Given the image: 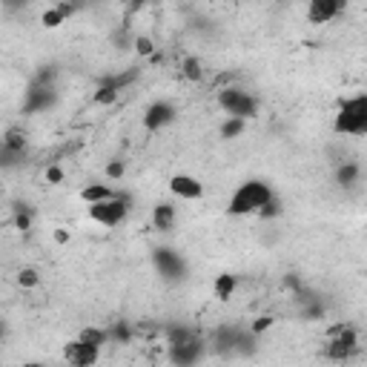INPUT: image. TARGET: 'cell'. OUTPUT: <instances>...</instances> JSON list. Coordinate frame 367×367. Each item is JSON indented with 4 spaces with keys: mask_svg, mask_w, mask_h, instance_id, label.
Returning <instances> with one entry per match:
<instances>
[{
    "mask_svg": "<svg viewBox=\"0 0 367 367\" xmlns=\"http://www.w3.org/2000/svg\"><path fill=\"white\" fill-rule=\"evenodd\" d=\"M167 344H170V361L175 367H192L195 361H201L207 350V341L190 327H170Z\"/></svg>",
    "mask_w": 367,
    "mask_h": 367,
    "instance_id": "1",
    "label": "cell"
},
{
    "mask_svg": "<svg viewBox=\"0 0 367 367\" xmlns=\"http://www.w3.org/2000/svg\"><path fill=\"white\" fill-rule=\"evenodd\" d=\"M273 198V190L267 181H258V178H250L244 184H239V190L233 192L227 209L230 215H258L261 207Z\"/></svg>",
    "mask_w": 367,
    "mask_h": 367,
    "instance_id": "2",
    "label": "cell"
},
{
    "mask_svg": "<svg viewBox=\"0 0 367 367\" xmlns=\"http://www.w3.org/2000/svg\"><path fill=\"white\" fill-rule=\"evenodd\" d=\"M356 353H358V333H356V327H350V324H333V327L327 330L322 356L330 358V361L344 364V361H350Z\"/></svg>",
    "mask_w": 367,
    "mask_h": 367,
    "instance_id": "3",
    "label": "cell"
},
{
    "mask_svg": "<svg viewBox=\"0 0 367 367\" xmlns=\"http://www.w3.org/2000/svg\"><path fill=\"white\" fill-rule=\"evenodd\" d=\"M333 129L339 135H364L367 132V98L364 95H356V98H347L339 112H336V121H333Z\"/></svg>",
    "mask_w": 367,
    "mask_h": 367,
    "instance_id": "4",
    "label": "cell"
},
{
    "mask_svg": "<svg viewBox=\"0 0 367 367\" xmlns=\"http://www.w3.org/2000/svg\"><path fill=\"white\" fill-rule=\"evenodd\" d=\"M218 106H221L230 118H239V121H250L258 115V98L239 89V87L218 89Z\"/></svg>",
    "mask_w": 367,
    "mask_h": 367,
    "instance_id": "5",
    "label": "cell"
},
{
    "mask_svg": "<svg viewBox=\"0 0 367 367\" xmlns=\"http://www.w3.org/2000/svg\"><path fill=\"white\" fill-rule=\"evenodd\" d=\"M126 215H129V198L121 195V192L109 201H101V204L89 207V218L101 227H118V224L126 221Z\"/></svg>",
    "mask_w": 367,
    "mask_h": 367,
    "instance_id": "6",
    "label": "cell"
},
{
    "mask_svg": "<svg viewBox=\"0 0 367 367\" xmlns=\"http://www.w3.org/2000/svg\"><path fill=\"white\" fill-rule=\"evenodd\" d=\"M63 358H66L69 367H95L98 358H101V350L81 341V339H75V341H69L63 347Z\"/></svg>",
    "mask_w": 367,
    "mask_h": 367,
    "instance_id": "7",
    "label": "cell"
},
{
    "mask_svg": "<svg viewBox=\"0 0 367 367\" xmlns=\"http://www.w3.org/2000/svg\"><path fill=\"white\" fill-rule=\"evenodd\" d=\"M175 115L178 112H175V106L170 101H155V104L146 106V112H143V129L161 132L164 126H170L175 121Z\"/></svg>",
    "mask_w": 367,
    "mask_h": 367,
    "instance_id": "8",
    "label": "cell"
},
{
    "mask_svg": "<svg viewBox=\"0 0 367 367\" xmlns=\"http://www.w3.org/2000/svg\"><path fill=\"white\" fill-rule=\"evenodd\" d=\"M170 192L181 201H198L204 195V184L195 178V175H187V172H178L170 178Z\"/></svg>",
    "mask_w": 367,
    "mask_h": 367,
    "instance_id": "9",
    "label": "cell"
},
{
    "mask_svg": "<svg viewBox=\"0 0 367 367\" xmlns=\"http://www.w3.org/2000/svg\"><path fill=\"white\" fill-rule=\"evenodd\" d=\"M341 4L339 0H313V4L307 6V18H310V23H330L333 18H339L341 15Z\"/></svg>",
    "mask_w": 367,
    "mask_h": 367,
    "instance_id": "10",
    "label": "cell"
},
{
    "mask_svg": "<svg viewBox=\"0 0 367 367\" xmlns=\"http://www.w3.org/2000/svg\"><path fill=\"white\" fill-rule=\"evenodd\" d=\"M153 227L158 233H172L175 230V204H170V201L155 204V209H153Z\"/></svg>",
    "mask_w": 367,
    "mask_h": 367,
    "instance_id": "11",
    "label": "cell"
},
{
    "mask_svg": "<svg viewBox=\"0 0 367 367\" xmlns=\"http://www.w3.org/2000/svg\"><path fill=\"white\" fill-rule=\"evenodd\" d=\"M155 264H158V270L167 275V278H178L181 275V270H184V264H181V258L172 253V250H155Z\"/></svg>",
    "mask_w": 367,
    "mask_h": 367,
    "instance_id": "12",
    "label": "cell"
},
{
    "mask_svg": "<svg viewBox=\"0 0 367 367\" xmlns=\"http://www.w3.org/2000/svg\"><path fill=\"white\" fill-rule=\"evenodd\" d=\"M118 192L112 190V187H106V184H87L84 190H81V198L92 207V204H101V201H109V198H115Z\"/></svg>",
    "mask_w": 367,
    "mask_h": 367,
    "instance_id": "13",
    "label": "cell"
},
{
    "mask_svg": "<svg viewBox=\"0 0 367 367\" xmlns=\"http://www.w3.org/2000/svg\"><path fill=\"white\" fill-rule=\"evenodd\" d=\"M236 287H239V278L230 275V273H221V275L215 278V284H212V292H215L218 302H230V296L236 292Z\"/></svg>",
    "mask_w": 367,
    "mask_h": 367,
    "instance_id": "14",
    "label": "cell"
},
{
    "mask_svg": "<svg viewBox=\"0 0 367 367\" xmlns=\"http://www.w3.org/2000/svg\"><path fill=\"white\" fill-rule=\"evenodd\" d=\"M0 146H4L6 153H12V155H23V150H26V132L23 129H9L6 135H4V141H0Z\"/></svg>",
    "mask_w": 367,
    "mask_h": 367,
    "instance_id": "15",
    "label": "cell"
},
{
    "mask_svg": "<svg viewBox=\"0 0 367 367\" xmlns=\"http://www.w3.org/2000/svg\"><path fill=\"white\" fill-rule=\"evenodd\" d=\"M69 15H72V6H66V4H60V6H55V9H46V12H43V26L55 29V26H60Z\"/></svg>",
    "mask_w": 367,
    "mask_h": 367,
    "instance_id": "16",
    "label": "cell"
},
{
    "mask_svg": "<svg viewBox=\"0 0 367 367\" xmlns=\"http://www.w3.org/2000/svg\"><path fill=\"white\" fill-rule=\"evenodd\" d=\"M81 341H87V344H92V347H104L106 341H109V330H101V327H87L81 336H78Z\"/></svg>",
    "mask_w": 367,
    "mask_h": 367,
    "instance_id": "17",
    "label": "cell"
},
{
    "mask_svg": "<svg viewBox=\"0 0 367 367\" xmlns=\"http://www.w3.org/2000/svg\"><path fill=\"white\" fill-rule=\"evenodd\" d=\"M181 75H184L187 81H201V78H204V66H201V60H198V57H184V63H181Z\"/></svg>",
    "mask_w": 367,
    "mask_h": 367,
    "instance_id": "18",
    "label": "cell"
},
{
    "mask_svg": "<svg viewBox=\"0 0 367 367\" xmlns=\"http://www.w3.org/2000/svg\"><path fill=\"white\" fill-rule=\"evenodd\" d=\"M358 175H361V170H358V164H353V161H344V164L339 167V172H336L339 184H344V187L356 184V181H358Z\"/></svg>",
    "mask_w": 367,
    "mask_h": 367,
    "instance_id": "19",
    "label": "cell"
},
{
    "mask_svg": "<svg viewBox=\"0 0 367 367\" xmlns=\"http://www.w3.org/2000/svg\"><path fill=\"white\" fill-rule=\"evenodd\" d=\"M244 132V121H239V118H230L224 126H221V138H236V135H241Z\"/></svg>",
    "mask_w": 367,
    "mask_h": 367,
    "instance_id": "20",
    "label": "cell"
},
{
    "mask_svg": "<svg viewBox=\"0 0 367 367\" xmlns=\"http://www.w3.org/2000/svg\"><path fill=\"white\" fill-rule=\"evenodd\" d=\"M15 224H18L21 230H29V224H32V212L18 207V212H15Z\"/></svg>",
    "mask_w": 367,
    "mask_h": 367,
    "instance_id": "21",
    "label": "cell"
},
{
    "mask_svg": "<svg viewBox=\"0 0 367 367\" xmlns=\"http://www.w3.org/2000/svg\"><path fill=\"white\" fill-rule=\"evenodd\" d=\"M135 49H138L141 55H153V40L141 35V38H135Z\"/></svg>",
    "mask_w": 367,
    "mask_h": 367,
    "instance_id": "22",
    "label": "cell"
},
{
    "mask_svg": "<svg viewBox=\"0 0 367 367\" xmlns=\"http://www.w3.org/2000/svg\"><path fill=\"white\" fill-rule=\"evenodd\" d=\"M40 278H38V273L35 270H21V284L23 287H35Z\"/></svg>",
    "mask_w": 367,
    "mask_h": 367,
    "instance_id": "23",
    "label": "cell"
},
{
    "mask_svg": "<svg viewBox=\"0 0 367 367\" xmlns=\"http://www.w3.org/2000/svg\"><path fill=\"white\" fill-rule=\"evenodd\" d=\"M46 178H49L52 184H60V181H63V170H60V167H49V170H46Z\"/></svg>",
    "mask_w": 367,
    "mask_h": 367,
    "instance_id": "24",
    "label": "cell"
},
{
    "mask_svg": "<svg viewBox=\"0 0 367 367\" xmlns=\"http://www.w3.org/2000/svg\"><path fill=\"white\" fill-rule=\"evenodd\" d=\"M106 175H109V178H121V175H124V164H121V161L109 164V167H106Z\"/></svg>",
    "mask_w": 367,
    "mask_h": 367,
    "instance_id": "25",
    "label": "cell"
},
{
    "mask_svg": "<svg viewBox=\"0 0 367 367\" xmlns=\"http://www.w3.org/2000/svg\"><path fill=\"white\" fill-rule=\"evenodd\" d=\"M23 367H43V364H35V361H29V364H23Z\"/></svg>",
    "mask_w": 367,
    "mask_h": 367,
    "instance_id": "26",
    "label": "cell"
}]
</instances>
